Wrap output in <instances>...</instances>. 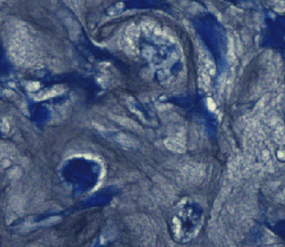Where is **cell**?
Returning a JSON list of instances; mask_svg holds the SVG:
<instances>
[{"label":"cell","mask_w":285,"mask_h":247,"mask_svg":"<svg viewBox=\"0 0 285 247\" xmlns=\"http://www.w3.org/2000/svg\"><path fill=\"white\" fill-rule=\"evenodd\" d=\"M164 143H165V146L167 147V148H169L171 151L176 152V153H182L185 150L183 143L176 138H173V137L167 138L164 141Z\"/></svg>","instance_id":"6da1fadb"},{"label":"cell","mask_w":285,"mask_h":247,"mask_svg":"<svg viewBox=\"0 0 285 247\" xmlns=\"http://www.w3.org/2000/svg\"><path fill=\"white\" fill-rule=\"evenodd\" d=\"M111 118H112L113 120H115L116 122L120 123V125L125 126V127H127L128 129L136 130V131H140V130H141V128L136 124L135 122L132 121V120L128 119V118L123 117H118V116H112Z\"/></svg>","instance_id":"7a4b0ae2"},{"label":"cell","mask_w":285,"mask_h":247,"mask_svg":"<svg viewBox=\"0 0 285 247\" xmlns=\"http://www.w3.org/2000/svg\"><path fill=\"white\" fill-rule=\"evenodd\" d=\"M117 141L119 143H122L123 145H125V146H128V147H134V146H135L136 144L135 141L134 139H132L128 136L123 134L119 135L118 137H117Z\"/></svg>","instance_id":"3957f363"}]
</instances>
